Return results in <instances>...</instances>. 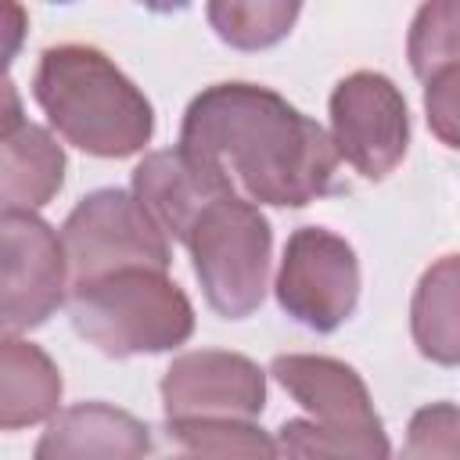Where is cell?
Listing matches in <instances>:
<instances>
[{"label": "cell", "mask_w": 460, "mask_h": 460, "mask_svg": "<svg viewBox=\"0 0 460 460\" xmlns=\"http://www.w3.org/2000/svg\"><path fill=\"white\" fill-rule=\"evenodd\" d=\"M180 147L237 183L252 205L302 208L338 172L327 129L259 83L205 86L183 111Z\"/></svg>", "instance_id": "obj_1"}, {"label": "cell", "mask_w": 460, "mask_h": 460, "mask_svg": "<svg viewBox=\"0 0 460 460\" xmlns=\"http://www.w3.org/2000/svg\"><path fill=\"white\" fill-rule=\"evenodd\" d=\"M32 97L58 137L93 158H129L151 144V101L97 47H47L32 75Z\"/></svg>", "instance_id": "obj_2"}, {"label": "cell", "mask_w": 460, "mask_h": 460, "mask_svg": "<svg viewBox=\"0 0 460 460\" xmlns=\"http://www.w3.org/2000/svg\"><path fill=\"white\" fill-rule=\"evenodd\" d=\"M270 374L309 413L277 428V460H392L367 381L345 359L288 352L270 363Z\"/></svg>", "instance_id": "obj_3"}, {"label": "cell", "mask_w": 460, "mask_h": 460, "mask_svg": "<svg viewBox=\"0 0 460 460\" xmlns=\"http://www.w3.org/2000/svg\"><path fill=\"white\" fill-rule=\"evenodd\" d=\"M68 320L83 341L111 359L172 352L194 334V305L158 270H119L68 288Z\"/></svg>", "instance_id": "obj_4"}, {"label": "cell", "mask_w": 460, "mask_h": 460, "mask_svg": "<svg viewBox=\"0 0 460 460\" xmlns=\"http://www.w3.org/2000/svg\"><path fill=\"white\" fill-rule=\"evenodd\" d=\"M194 277L208 309L226 320L252 316L270 288L273 230L270 219L241 194L212 201L183 237Z\"/></svg>", "instance_id": "obj_5"}, {"label": "cell", "mask_w": 460, "mask_h": 460, "mask_svg": "<svg viewBox=\"0 0 460 460\" xmlns=\"http://www.w3.org/2000/svg\"><path fill=\"white\" fill-rule=\"evenodd\" d=\"M58 237L68 266V288L101 280L119 270L169 273L172 262L165 234L122 187H101L79 198Z\"/></svg>", "instance_id": "obj_6"}, {"label": "cell", "mask_w": 460, "mask_h": 460, "mask_svg": "<svg viewBox=\"0 0 460 460\" xmlns=\"http://www.w3.org/2000/svg\"><path fill=\"white\" fill-rule=\"evenodd\" d=\"M273 291L277 305L305 331H338L359 305L356 248L327 226H298L284 244Z\"/></svg>", "instance_id": "obj_7"}, {"label": "cell", "mask_w": 460, "mask_h": 460, "mask_svg": "<svg viewBox=\"0 0 460 460\" xmlns=\"http://www.w3.org/2000/svg\"><path fill=\"white\" fill-rule=\"evenodd\" d=\"M68 298L58 230L36 212H0V338L43 327Z\"/></svg>", "instance_id": "obj_8"}, {"label": "cell", "mask_w": 460, "mask_h": 460, "mask_svg": "<svg viewBox=\"0 0 460 460\" xmlns=\"http://www.w3.org/2000/svg\"><path fill=\"white\" fill-rule=\"evenodd\" d=\"M331 147L363 180H385L410 151L402 90L381 72H352L331 90Z\"/></svg>", "instance_id": "obj_9"}, {"label": "cell", "mask_w": 460, "mask_h": 460, "mask_svg": "<svg viewBox=\"0 0 460 460\" xmlns=\"http://www.w3.org/2000/svg\"><path fill=\"white\" fill-rule=\"evenodd\" d=\"M162 410L172 420H255L266 406V374L255 359L223 349L180 352L162 374Z\"/></svg>", "instance_id": "obj_10"}, {"label": "cell", "mask_w": 460, "mask_h": 460, "mask_svg": "<svg viewBox=\"0 0 460 460\" xmlns=\"http://www.w3.org/2000/svg\"><path fill=\"white\" fill-rule=\"evenodd\" d=\"M129 194L147 212V219L165 234V241L183 244L194 219L212 201L237 194V190L219 169L187 155L176 144V147L144 155V162L133 169V190Z\"/></svg>", "instance_id": "obj_11"}, {"label": "cell", "mask_w": 460, "mask_h": 460, "mask_svg": "<svg viewBox=\"0 0 460 460\" xmlns=\"http://www.w3.org/2000/svg\"><path fill=\"white\" fill-rule=\"evenodd\" d=\"M151 428L111 402H75L58 410L40 435L32 460H144Z\"/></svg>", "instance_id": "obj_12"}, {"label": "cell", "mask_w": 460, "mask_h": 460, "mask_svg": "<svg viewBox=\"0 0 460 460\" xmlns=\"http://www.w3.org/2000/svg\"><path fill=\"white\" fill-rule=\"evenodd\" d=\"M65 147L36 122L0 137V212H36L65 187Z\"/></svg>", "instance_id": "obj_13"}, {"label": "cell", "mask_w": 460, "mask_h": 460, "mask_svg": "<svg viewBox=\"0 0 460 460\" xmlns=\"http://www.w3.org/2000/svg\"><path fill=\"white\" fill-rule=\"evenodd\" d=\"M58 363L25 338H0V431H22L61 410Z\"/></svg>", "instance_id": "obj_14"}, {"label": "cell", "mask_w": 460, "mask_h": 460, "mask_svg": "<svg viewBox=\"0 0 460 460\" xmlns=\"http://www.w3.org/2000/svg\"><path fill=\"white\" fill-rule=\"evenodd\" d=\"M456 291H460V262L456 255H442L435 266L424 270L410 302V331L417 352L442 367H456L460 359Z\"/></svg>", "instance_id": "obj_15"}, {"label": "cell", "mask_w": 460, "mask_h": 460, "mask_svg": "<svg viewBox=\"0 0 460 460\" xmlns=\"http://www.w3.org/2000/svg\"><path fill=\"white\" fill-rule=\"evenodd\" d=\"M205 14L216 36L230 43L234 50H266L291 32L295 18L302 14V4L295 0H212Z\"/></svg>", "instance_id": "obj_16"}, {"label": "cell", "mask_w": 460, "mask_h": 460, "mask_svg": "<svg viewBox=\"0 0 460 460\" xmlns=\"http://www.w3.org/2000/svg\"><path fill=\"white\" fill-rule=\"evenodd\" d=\"M165 431L180 442L172 460H277L273 438L255 420H172Z\"/></svg>", "instance_id": "obj_17"}, {"label": "cell", "mask_w": 460, "mask_h": 460, "mask_svg": "<svg viewBox=\"0 0 460 460\" xmlns=\"http://www.w3.org/2000/svg\"><path fill=\"white\" fill-rule=\"evenodd\" d=\"M410 68L420 83L460 68V7L453 0L424 4L410 25Z\"/></svg>", "instance_id": "obj_18"}, {"label": "cell", "mask_w": 460, "mask_h": 460, "mask_svg": "<svg viewBox=\"0 0 460 460\" xmlns=\"http://www.w3.org/2000/svg\"><path fill=\"white\" fill-rule=\"evenodd\" d=\"M460 413L456 402L442 399L431 406H420L410 417L406 428V442L399 460H460Z\"/></svg>", "instance_id": "obj_19"}, {"label": "cell", "mask_w": 460, "mask_h": 460, "mask_svg": "<svg viewBox=\"0 0 460 460\" xmlns=\"http://www.w3.org/2000/svg\"><path fill=\"white\" fill-rule=\"evenodd\" d=\"M424 111H428V126L435 129V137L446 147L460 144V68H449L435 79L424 83Z\"/></svg>", "instance_id": "obj_20"}, {"label": "cell", "mask_w": 460, "mask_h": 460, "mask_svg": "<svg viewBox=\"0 0 460 460\" xmlns=\"http://www.w3.org/2000/svg\"><path fill=\"white\" fill-rule=\"evenodd\" d=\"M25 36H29V11L14 0H0V75H7Z\"/></svg>", "instance_id": "obj_21"}, {"label": "cell", "mask_w": 460, "mask_h": 460, "mask_svg": "<svg viewBox=\"0 0 460 460\" xmlns=\"http://www.w3.org/2000/svg\"><path fill=\"white\" fill-rule=\"evenodd\" d=\"M25 126V104L11 75H0V137Z\"/></svg>", "instance_id": "obj_22"}]
</instances>
